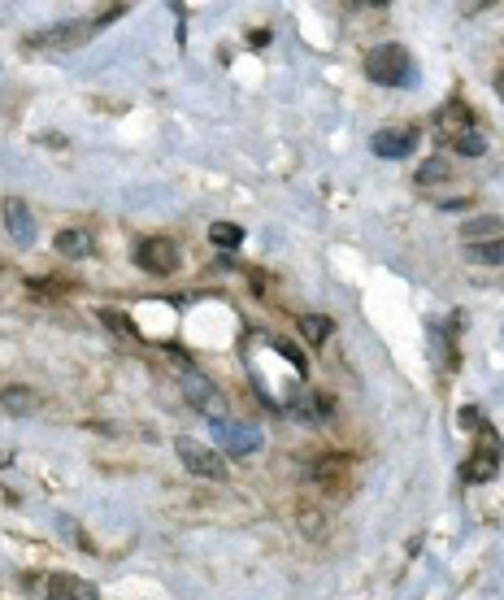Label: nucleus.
Listing matches in <instances>:
<instances>
[{"label":"nucleus","mask_w":504,"mask_h":600,"mask_svg":"<svg viewBox=\"0 0 504 600\" xmlns=\"http://www.w3.org/2000/svg\"><path fill=\"white\" fill-rule=\"evenodd\" d=\"M435 135L453 152H461V157H483V152H487V140H483V131H478L470 104H461V100H448V104L435 113Z\"/></svg>","instance_id":"nucleus-1"},{"label":"nucleus","mask_w":504,"mask_h":600,"mask_svg":"<svg viewBox=\"0 0 504 600\" xmlns=\"http://www.w3.org/2000/svg\"><path fill=\"white\" fill-rule=\"evenodd\" d=\"M365 79L378 88H413L417 83V61L404 44H374L365 52Z\"/></svg>","instance_id":"nucleus-2"},{"label":"nucleus","mask_w":504,"mask_h":600,"mask_svg":"<svg viewBox=\"0 0 504 600\" xmlns=\"http://www.w3.org/2000/svg\"><path fill=\"white\" fill-rule=\"evenodd\" d=\"M304 474H309V483H313L317 492H326V496H348V492H353V461L340 457V452L313 457Z\"/></svg>","instance_id":"nucleus-3"},{"label":"nucleus","mask_w":504,"mask_h":600,"mask_svg":"<svg viewBox=\"0 0 504 600\" xmlns=\"http://www.w3.org/2000/svg\"><path fill=\"white\" fill-rule=\"evenodd\" d=\"M496 470H500V440H496L492 427H483L474 452L461 465V483H487V479H496Z\"/></svg>","instance_id":"nucleus-4"},{"label":"nucleus","mask_w":504,"mask_h":600,"mask_svg":"<svg viewBox=\"0 0 504 600\" xmlns=\"http://www.w3.org/2000/svg\"><path fill=\"white\" fill-rule=\"evenodd\" d=\"M174 457L183 461V470H192L196 479H226V461H222V452L204 449L201 440H192V435H179L174 440Z\"/></svg>","instance_id":"nucleus-5"},{"label":"nucleus","mask_w":504,"mask_h":600,"mask_svg":"<svg viewBox=\"0 0 504 600\" xmlns=\"http://www.w3.org/2000/svg\"><path fill=\"white\" fill-rule=\"evenodd\" d=\"M179 261H183V252L174 240H165V235H149L140 249H135V265L140 270H149L157 279H165V274H174L179 270Z\"/></svg>","instance_id":"nucleus-6"},{"label":"nucleus","mask_w":504,"mask_h":600,"mask_svg":"<svg viewBox=\"0 0 504 600\" xmlns=\"http://www.w3.org/2000/svg\"><path fill=\"white\" fill-rule=\"evenodd\" d=\"M96 35V22H52V27H44L40 35H31V44L35 49H83L88 40Z\"/></svg>","instance_id":"nucleus-7"},{"label":"nucleus","mask_w":504,"mask_h":600,"mask_svg":"<svg viewBox=\"0 0 504 600\" xmlns=\"http://www.w3.org/2000/svg\"><path fill=\"white\" fill-rule=\"evenodd\" d=\"M417 144H422V131H417V127H383V131L370 135V149H374V157H383V161H401V157H409Z\"/></svg>","instance_id":"nucleus-8"},{"label":"nucleus","mask_w":504,"mask_h":600,"mask_svg":"<svg viewBox=\"0 0 504 600\" xmlns=\"http://www.w3.org/2000/svg\"><path fill=\"white\" fill-rule=\"evenodd\" d=\"M4 231L18 249H31L35 244V218L22 200H4Z\"/></svg>","instance_id":"nucleus-9"},{"label":"nucleus","mask_w":504,"mask_h":600,"mask_svg":"<svg viewBox=\"0 0 504 600\" xmlns=\"http://www.w3.org/2000/svg\"><path fill=\"white\" fill-rule=\"evenodd\" d=\"M44 596L49 600H101V592H96V583H88L79 574H49Z\"/></svg>","instance_id":"nucleus-10"},{"label":"nucleus","mask_w":504,"mask_h":600,"mask_svg":"<svg viewBox=\"0 0 504 600\" xmlns=\"http://www.w3.org/2000/svg\"><path fill=\"white\" fill-rule=\"evenodd\" d=\"M213 431H218V440L226 444L231 457H244V452L261 449V431H256V427H244V422H213Z\"/></svg>","instance_id":"nucleus-11"},{"label":"nucleus","mask_w":504,"mask_h":600,"mask_svg":"<svg viewBox=\"0 0 504 600\" xmlns=\"http://www.w3.org/2000/svg\"><path fill=\"white\" fill-rule=\"evenodd\" d=\"M57 252L61 257H92L96 252V240H92V231H83V227H65L61 235H57Z\"/></svg>","instance_id":"nucleus-12"},{"label":"nucleus","mask_w":504,"mask_h":600,"mask_svg":"<svg viewBox=\"0 0 504 600\" xmlns=\"http://www.w3.org/2000/svg\"><path fill=\"white\" fill-rule=\"evenodd\" d=\"M496 235H504V227H500V218H470L465 227H461V240L465 244H483V240H496Z\"/></svg>","instance_id":"nucleus-13"},{"label":"nucleus","mask_w":504,"mask_h":600,"mask_svg":"<svg viewBox=\"0 0 504 600\" xmlns=\"http://www.w3.org/2000/svg\"><path fill=\"white\" fill-rule=\"evenodd\" d=\"M296 327H301V335L309 340V344H313V349H322V344L331 340V331H335V322H331L326 313H304Z\"/></svg>","instance_id":"nucleus-14"},{"label":"nucleus","mask_w":504,"mask_h":600,"mask_svg":"<svg viewBox=\"0 0 504 600\" xmlns=\"http://www.w3.org/2000/svg\"><path fill=\"white\" fill-rule=\"evenodd\" d=\"M453 179V161L448 157H426L422 165H417V183L422 188H439V183H448Z\"/></svg>","instance_id":"nucleus-15"},{"label":"nucleus","mask_w":504,"mask_h":600,"mask_svg":"<svg viewBox=\"0 0 504 600\" xmlns=\"http://www.w3.org/2000/svg\"><path fill=\"white\" fill-rule=\"evenodd\" d=\"M465 257H470L474 265H504V235L483 240V244H465Z\"/></svg>","instance_id":"nucleus-16"},{"label":"nucleus","mask_w":504,"mask_h":600,"mask_svg":"<svg viewBox=\"0 0 504 600\" xmlns=\"http://www.w3.org/2000/svg\"><path fill=\"white\" fill-rule=\"evenodd\" d=\"M209 244L222 252H235L244 244V227H235V222H213V227H209Z\"/></svg>","instance_id":"nucleus-17"},{"label":"nucleus","mask_w":504,"mask_h":600,"mask_svg":"<svg viewBox=\"0 0 504 600\" xmlns=\"http://www.w3.org/2000/svg\"><path fill=\"white\" fill-rule=\"evenodd\" d=\"M0 404H4L9 413H31V409H35V392H31V388H9V392L0 396Z\"/></svg>","instance_id":"nucleus-18"},{"label":"nucleus","mask_w":504,"mask_h":600,"mask_svg":"<svg viewBox=\"0 0 504 600\" xmlns=\"http://www.w3.org/2000/svg\"><path fill=\"white\" fill-rule=\"evenodd\" d=\"M461 422H465V431H474V435H478V431H483V427H487V422H483V413H478V409H461Z\"/></svg>","instance_id":"nucleus-19"},{"label":"nucleus","mask_w":504,"mask_h":600,"mask_svg":"<svg viewBox=\"0 0 504 600\" xmlns=\"http://www.w3.org/2000/svg\"><path fill=\"white\" fill-rule=\"evenodd\" d=\"M279 352H283V357H287V361L296 365V374H309V361H304V357H301L296 349H292V344H279Z\"/></svg>","instance_id":"nucleus-20"},{"label":"nucleus","mask_w":504,"mask_h":600,"mask_svg":"<svg viewBox=\"0 0 504 600\" xmlns=\"http://www.w3.org/2000/svg\"><path fill=\"white\" fill-rule=\"evenodd\" d=\"M496 92H500V100H504V65L496 70Z\"/></svg>","instance_id":"nucleus-21"}]
</instances>
